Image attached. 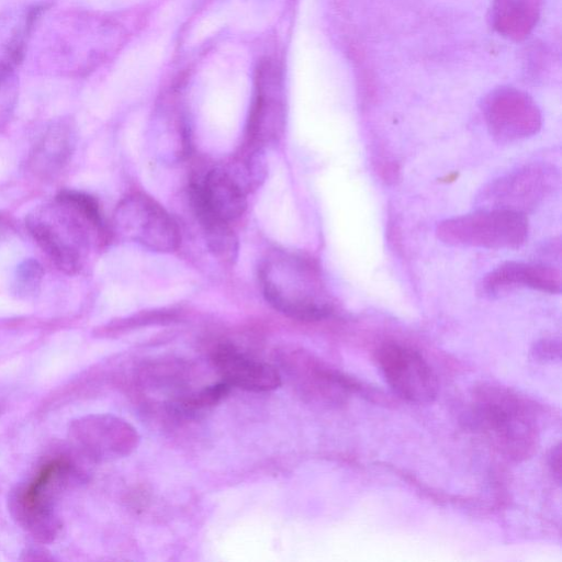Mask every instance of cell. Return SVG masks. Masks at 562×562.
<instances>
[{"label": "cell", "instance_id": "obj_13", "mask_svg": "<svg viewBox=\"0 0 562 562\" xmlns=\"http://www.w3.org/2000/svg\"><path fill=\"white\" fill-rule=\"evenodd\" d=\"M213 363L231 387L249 392H269L281 385L279 371L270 363L249 357L229 345H222L212 356Z\"/></svg>", "mask_w": 562, "mask_h": 562}, {"label": "cell", "instance_id": "obj_4", "mask_svg": "<svg viewBox=\"0 0 562 562\" xmlns=\"http://www.w3.org/2000/svg\"><path fill=\"white\" fill-rule=\"evenodd\" d=\"M79 479V471L68 459L47 461L29 482L11 493L9 510L13 519L38 542H52L61 527L55 503Z\"/></svg>", "mask_w": 562, "mask_h": 562}, {"label": "cell", "instance_id": "obj_22", "mask_svg": "<svg viewBox=\"0 0 562 562\" xmlns=\"http://www.w3.org/2000/svg\"><path fill=\"white\" fill-rule=\"evenodd\" d=\"M561 449L560 445L555 446L549 454V465L552 473L555 475L557 481L560 482L561 472Z\"/></svg>", "mask_w": 562, "mask_h": 562}, {"label": "cell", "instance_id": "obj_15", "mask_svg": "<svg viewBox=\"0 0 562 562\" xmlns=\"http://www.w3.org/2000/svg\"><path fill=\"white\" fill-rule=\"evenodd\" d=\"M191 196L227 223L243 215L247 206V187L224 168L209 171L203 183L192 188Z\"/></svg>", "mask_w": 562, "mask_h": 562}, {"label": "cell", "instance_id": "obj_5", "mask_svg": "<svg viewBox=\"0 0 562 562\" xmlns=\"http://www.w3.org/2000/svg\"><path fill=\"white\" fill-rule=\"evenodd\" d=\"M437 237L449 245L490 249H515L528 237L526 214L482 209L438 223Z\"/></svg>", "mask_w": 562, "mask_h": 562}, {"label": "cell", "instance_id": "obj_20", "mask_svg": "<svg viewBox=\"0 0 562 562\" xmlns=\"http://www.w3.org/2000/svg\"><path fill=\"white\" fill-rule=\"evenodd\" d=\"M231 391V386L224 382L206 385L203 389L180 396L173 403L175 409L180 413L192 414L209 408L221 402Z\"/></svg>", "mask_w": 562, "mask_h": 562}, {"label": "cell", "instance_id": "obj_2", "mask_svg": "<svg viewBox=\"0 0 562 562\" xmlns=\"http://www.w3.org/2000/svg\"><path fill=\"white\" fill-rule=\"evenodd\" d=\"M469 422L502 456L514 461L536 450L539 427L532 406L513 390L482 383L471 395Z\"/></svg>", "mask_w": 562, "mask_h": 562}, {"label": "cell", "instance_id": "obj_14", "mask_svg": "<svg viewBox=\"0 0 562 562\" xmlns=\"http://www.w3.org/2000/svg\"><path fill=\"white\" fill-rule=\"evenodd\" d=\"M76 144V128L70 120L53 122L30 151L29 170L42 180L54 179L71 160Z\"/></svg>", "mask_w": 562, "mask_h": 562}, {"label": "cell", "instance_id": "obj_6", "mask_svg": "<svg viewBox=\"0 0 562 562\" xmlns=\"http://www.w3.org/2000/svg\"><path fill=\"white\" fill-rule=\"evenodd\" d=\"M114 232L153 251L171 252L180 244L177 223L162 205L144 193L124 198L113 214Z\"/></svg>", "mask_w": 562, "mask_h": 562}, {"label": "cell", "instance_id": "obj_8", "mask_svg": "<svg viewBox=\"0 0 562 562\" xmlns=\"http://www.w3.org/2000/svg\"><path fill=\"white\" fill-rule=\"evenodd\" d=\"M375 360L390 387L403 400L425 404L436 397L437 376L414 348L387 341L376 349Z\"/></svg>", "mask_w": 562, "mask_h": 562}, {"label": "cell", "instance_id": "obj_12", "mask_svg": "<svg viewBox=\"0 0 562 562\" xmlns=\"http://www.w3.org/2000/svg\"><path fill=\"white\" fill-rule=\"evenodd\" d=\"M290 369L300 381L303 393L324 404L339 405L352 394H368L357 379L304 351L290 355Z\"/></svg>", "mask_w": 562, "mask_h": 562}, {"label": "cell", "instance_id": "obj_19", "mask_svg": "<svg viewBox=\"0 0 562 562\" xmlns=\"http://www.w3.org/2000/svg\"><path fill=\"white\" fill-rule=\"evenodd\" d=\"M43 278L42 265L33 258L25 259L13 272L10 291L18 299H31L41 290Z\"/></svg>", "mask_w": 562, "mask_h": 562}, {"label": "cell", "instance_id": "obj_18", "mask_svg": "<svg viewBox=\"0 0 562 562\" xmlns=\"http://www.w3.org/2000/svg\"><path fill=\"white\" fill-rule=\"evenodd\" d=\"M192 202L210 251L222 262L233 263L237 258L238 241L229 223L212 214L196 200L192 199Z\"/></svg>", "mask_w": 562, "mask_h": 562}, {"label": "cell", "instance_id": "obj_16", "mask_svg": "<svg viewBox=\"0 0 562 562\" xmlns=\"http://www.w3.org/2000/svg\"><path fill=\"white\" fill-rule=\"evenodd\" d=\"M480 286L482 293L488 296L499 295L518 286L560 293L561 273L549 266L506 262L487 273Z\"/></svg>", "mask_w": 562, "mask_h": 562}, {"label": "cell", "instance_id": "obj_9", "mask_svg": "<svg viewBox=\"0 0 562 562\" xmlns=\"http://www.w3.org/2000/svg\"><path fill=\"white\" fill-rule=\"evenodd\" d=\"M483 114L491 135L502 143L532 136L541 126V114L535 101L510 87L490 92L483 102Z\"/></svg>", "mask_w": 562, "mask_h": 562}, {"label": "cell", "instance_id": "obj_10", "mask_svg": "<svg viewBox=\"0 0 562 562\" xmlns=\"http://www.w3.org/2000/svg\"><path fill=\"white\" fill-rule=\"evenodd\" d=\"M555 172L544 165H530L509 173L484 189L483 209H501L526 214L553 189Z\"/></svg>", "mask_w": 562, "mask_h": 562}, {"label": "cell", "instance_id": "obj_17", "mask_svg": "<svg viewBox=\"0 0 562 562\" xmlns=\"http://www.w3.org/2000/svg\"><path fill=\"white\" fill-rule=\"evenodd\" d=\"M541 0H494L491 10L493 27L513 41L525 40L536 26Z\"/></svg>", "mask_w": 562, "mask_h": 562}, {"label": "cell", "instance_id": "obj_1", "mask_svg": "<svg viewBox=\"0 0 562 562\" xmlns=\"http://www.w3.org/2000/svg\"><path fill=\"white\" fill-rule=\"evenodd\" d=\"M25 223L41 249L68 274L80 271L91 247L106 233L97 200L75 190H64L34 207Z\"/></svg>", "mask_w": 562, "mask_h": 562}, {"label": "cell", "instance_id": "obj_7", "mask_svg": "<svg viewBox=\"0 0 562 562\" xmlns=\"http://www.w3.org/2000/svg\"><path fill=\"white\" fill-rule=\"evenodd\" d=\"M68 438L80 454L97 463L130 456L140 439L132 424L111 414H90L71 420Z\"/></svg>", "mask_w": 562, "mask_h": 562}, {"label": "cell", "instance_id": "obj_11", "mask_svg": "<svg viewBox=\"0 0 562 562\" xmlns=\"http://www.w3.org/2000/svg\"><path fill=\"white\" fill-rule=\"evenodd\" d=\"M285 105L281 69L272 61H262L257 69L256 98L249 116L248 135L259 145L273 140L283 131Z\"/></svg>", "mask_w": 562, "mask_h": 562}, {"label": "cell", "instance_id": "obj_21", "mask_svg": "<svg viewBox=\"0 0 562 562\" xmlns=\"http://www.w3.org/2000/svg\"><path fill=\"white\" fill-rule=\"evenodd\" d=\"M538 360H552L560 356V342L555 339H543L538 341L532 350Z\"/></svg>", "mask_w": 562, "mask_h": 562}, {"label": "cell", "instance_id": "obj_3", "mask_svg": "<svg viewBox=\"0 0 562 562\" xmlns=\"http://www.w3.org/2000/svg\"><path fill=\"white\" fill-rule=\"evenodd\" d=\"M266 301L283 315L303 322H317L333 313L317 265L307 257L274 250L259 268Z\"/></svg>", "mask_w": 562, "mask_h": 562}]
</instances>
